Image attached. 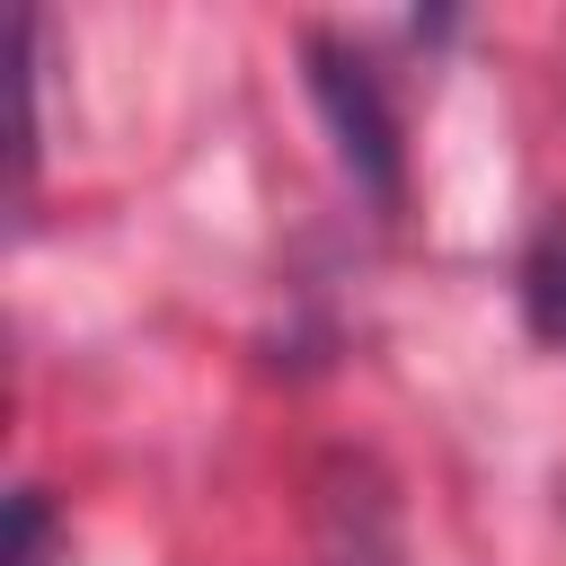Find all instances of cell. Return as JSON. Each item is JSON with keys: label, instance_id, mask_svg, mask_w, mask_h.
I'll return each mask as SVG.
<instances>
[{"label": "cell", "instance_id": "6da1fadb", "mask_svg": "<svg viewBox=\"0 0 566 566\" xmlns=\"http://www.w3.org/2000/svg\"><path fill=\"white\" fill-rule=\"evenodd\" d=\"M301 62H310V106H318L354 195L371 212H398L407 203V142H398V106H389L371 53H354L336 35H301Z\"/></svg>", "mask_w": 566, "mask_h": 566}, {"label": "cell", "instance_id": "7a4b0ae2", "mask_svg": "<svg viewBox=\"0 0 566 566\" xmlns=\"http://www.w3.org/2000/svg\"><path fill=\"white\" fill-rule=\"evenodd\" d=\"M522 318H531L539 345L566 354V212H548L522 248Z\"/></svg>", "mask_w": 566, "mask_h": 566}, {"label": "cell", "instance_id": "3957f363", "mask_svg": "<svg viewBox=\"0 0 566 566\" xmlns=\"http://www.w3.org/2000/svg\"><path fill=\"white\" fill-rule=\"evenodd\" d=\"M0 566H53V504H44V486H18V495H9Z\"/></svg>", "mask_w": 566, "mask_h": 566}]
</instances>
